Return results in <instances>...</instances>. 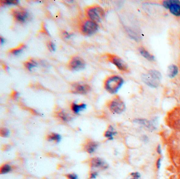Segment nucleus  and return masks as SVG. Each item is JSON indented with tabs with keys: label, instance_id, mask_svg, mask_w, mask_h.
<instances>
[{
	"label": "nucleus",
	"instance_id": "22",
	"mask_svg": "<svg viewBox=\"0 0 180 179\" xmlns=\"http://www.w3.org/2000/svg\"><path fill=\"white\" fill-rule=\"evenodd\" d=\"M12 171L11 166L9 164H4L1 166L0 169V174H1L9 173Z\"/></svg>",
	"mask_w": 180,
	"mask_h": 179
},
{
	"label": "nucleus",
	"instance_id": "18",
	"mask_svg": "<svg viewBox=\"0 0 180 179\" xmlns=\"http://www.w3.org/2000/svg\"><path fill=\"white\" fill-rule=\"evenodd\" d=\"M169 10L170 12L173 15L179 16H180V4H174L171 6Z\"/></svg>",
	"mask_w": 180,
	"mask_h": 179
},
{
	"label": "nucleus",
	"instance_id": "16",
	"mask_svg": "<svg viewBox=\"0 0 180 179\" xmlns=\"http://www.w3.org/2000/svg\"><path fill=\"white\" fill-rule=\"evenodd\" d=\"M178 67L175 65H171L167 69V75L170 78L172 79L178 74Z\"/></svg>",
	"mask_w": 180,
	"mask_h": 179
},
{
	"label": "nucleus",
	"instance_id": "20",
	"mask_svg": "<svg viewBox=\"0 0 180 179\" xmlns=\"http://www.w3.org/2000/svg\"><path fill=\"white\" fill-rule=\"evenodd\" d=\"M57 116L59 118L62 120V121L64 122H69L72 120V118L71 116L69 115L68 113L64 112V111H60L57 113Z\"/></svg>",
	"mask_w": 180,
	"mask_h": 179
},
{
	"label": "nucleus",
	"instance_id": "23",
	"mask_svg": "<svg viewBox=\"0 0 180 179\" xmlns=\"http://www.w3.org/2000/svg\"><path fill=\"white\" fill-rule=\"evenodd\" d=\"M25 47V45H20L17 48L11 49L10 51V52L14 55H18L23 50V48H24Z\"/></svg>",
	"mask_w": 180,
	"mask_h": 179
},
{
	"label": "nucleus",
	"instance_id": "3",
	"mask_svg": "<svg viewBox=\"0 0 180 179\" xmlns=\"http://www.w3.org/2000/svg\"><path fill=\"white\" fill-rule=\"evenodd\" d=\"M86 14L89 20L95 23L101 22L104 16V11L98 5L93 6L87 9Z\"/></svg>",
	"mask_w": 180,
	"mask_h": 179
},
{
	"label": "nucleus",
	"instance_id": "35",
	"mask_svg": "<svg viewBox=\"0 0 180 179\" xmlns=\"http://www.w3.org/2000/svg\"><path fill=\"white\" fill-rule=\"evenodd\" d=\"M72 33H68V32H64V36L65 37H66L67 38H70V37H72Z\"/></svg>",
	"mask_w": 180,
	"mask_h": 179
},
{
	"label": "nucleus",
	"instance_id": "15",
	"mask_svg": "<svg viewBox=\"0 0 180 179\" xmlns=\"http://www.w3.org/2000/svg\"><path fill=\"white\" fill-rule=\"evenodd\" d=\"M86 105L84 103L77 104L75 103H72L71 106L72 111L75 114L79 113L80 111L85 109Z\"/></svg>",
	"mask_w": 180,
	"mask_h": 179
},
{
	"label": "nucleus",
	"instance_id": "7",
	"mask_svg": "<svg viewBox=\"0 0 180 179\" xmlns=\"http://www.w3.org/2000/svg\"><path fill=\"white\" fill-rule=\"evenodd\" d=\"M107 56L109 61L114 64L118 70L122 71H127V64L121 58L113 54H108Z\"/></svg>",
	"mask_w": 180,
	"mask_h": 179
},
{
	"label": "nucleus",
	"instance_id": "28",
	"mask_svg": "<svg viewBox=\"0 0 180 179\" xmlns=\"http://www.w3.org/2000/svg\"><path fill=\"white\" fill-rule=\"evenodd\" d=\"M162 158L160 157V158L157 159V160L156 162V168L157 169L159 170L161 168V165H162Z\"/></svg>",
	"mask_w": 180,
	"mask_h": 179
},
{
	"label": "nucleus",
	"instance_id": "34",
	"mask_svg": "<svg viewBox=\"0 0 180 179\" xmlns=\"http://www.w3.org/2000/svg\"><path fill=\"white\" fill-rule=\"evenodd\" d=\"M12 98H13V99L17 100L19 96V93L17 92V91H13L12 93Z\"/></svg>",
	"mask_w": 180,
	"mask_h": 179
},
{
	"label": "nucleus",
	"instance_id": "21",
	"mask_svg": "<svg viewBox=\"0 0 180 179\" xmlns=\"http://www.w3.org/2000/svg\"><path fill=\"white\" fill-rule=\"evenodd\" d=\"M174 4H180V1L178 0H166L163 2V5L167 9H169L171 6Z\"/></svg>",
	"mask_w": 180,
	"mask_h": 179
},
{
	"label": "nucleus",
	"instance_id": "33",
	"mask_svg": "<svg viewBox=\"0 0 180 179\" xmlns=\"http://www.w3.org/2000/svg\"><path fill=\"white\" fill-rule=\"evenodd\" d=\"M156 150L157 153L160 155L162 154V146H161V145H157Z\"/></svg>",
	"mask_w": 180,
	"mask_h": 179
},
{
	"label": "nucleus",
	"instance_id": "17",
	"mask_svg": "<svg viewBox=\"0 0 180 179\" xmlns=\"http://www.w3.org/2000/svg\"><path fill=\"white\" fill-rule=\"evenodd\" d=\"M139 52L142 56L146 59L149 60V61H153L154 60V56L153 55L150 54L149 52H148L146 50L143 48H139Z\"/></svg>",
	"mask_w": 180,
	"mask_h": 179
},
{
	"label": "nucleus",
	"instance_id": "26",
	"mask_svg": "<svg viewBox=\"0 0 180 179\" xmlns=\"http://www.w3.org/2000/svg\"><path fill=\"white\" fill-rule=\"evenodd\" d=\"M130 175V177L129 179H141V175L138 172H132Z\"/></svg>",
	"mask_w": 180,
	"mask_h": 179
},
{
	"label": "nucleus",
	"instance_id": "32",
	"mask_svg": "<svg viewBox=\"0 0 180 179\" xmlns=\"http://www.w3.org/2000/svg\"><path fill=\"white\" fill-rule=\"evenodd\" d=\"M48 48L51 51H54L56 50V48H55V45H54L53 43H52V42H49L48 44Z\"/></svg>",
	"mask_w": 180,
	"mask_h": 179
},
{
	"label": "nucleus",
	"instance_id": "12",
	"mask_svg": "<svg viewBox=\"0 0 180 179\" xmlns=\"http://www.w3.org/2000/svg\"><path fill=\"white\" fill-rule=\"evenodd\" d=\"M12 14L14 18L20 22H24L29 17V14L24 10H13Z\"/></svg>",
	"mask_w": 180,
	"mask_h": 179
},
{
	"label": "nucleus",
	"instance_id": "24",
	"mask_svg": "<svg viewBox=\"0 0 180 179\" xmlns=\"http://www.w3.org/2000/svg\"><path fill=\"white\" fill-rule=\"evenodd\" d=\"M37 66V62L33 60H30L29 61L25 62L24 63V66L29 70H31L33 67H35Z\"/></svg>",
	"mask_w": 180,
	"mask_h": 179
},
{
	"label": "nucleus",
	"instance_id": "13",
	"mask_svg": "<svg viewBox=\"0 0 180 179\" xmlns=\"http://www.w3.org/2000/svg\"><path fill=\"white\" fill-rule=\"evenodd\" d=\"M98 146V143L95 142L94 141L89 140L85 143L83 149H84V150L86 151L87 153H88L89 154H93V153H94L96 150L97 149Z\"/></svg>",
	"mask_w": 180,
	"mask_h": 179
},
{
	"label": "nucleus",
	"instance_id": "2",
	"mask_svg": "<svg viewBox=\"0 0 180 179\" xmlns=\"http://www.w3.org/2000/svg\"><path fill=\"white\" fill-rule=\"evenodd\" d=\"M161 79V73L157 70H149V73L143 74L141 75V80L143 82L153 88L159 87Z\"/></svg>",
	"mask_w": 180,
	"mask_h": 179
},
{
	"label": "nucleus",
	"instance_id": "19",
	"mask_svg": "<svg viewBox=\"0 0 180 179\" xmlns=\"http://www.w3.org/2000/svg\"><path fill=\"white\" fill-rule=\"evenodd\" d=\"M46 140L48 141H54L55 142L59 143L61 140V137L59 134L52 133L47 135Z\"/></svg>",
	"mask_w": 180,
	"mask_h": 179
},
{
	"label": "nucleus",
	"instance_id": "30",
	"mask_svg": "<svg viewBox=\"0 0 180 179\" xmlns=\"http://www.w3.org/2000/svg\"><path fill=\"white\" fill-rule=\"evenodd\" d=\"M68 179H78L77 175L75 174H69L66 175Z\"/></svg>",
	"mask_w": 180,
	"mask_h": 179
},
{
	"label": "nucleus",
	"instance_id": "4",
	"mask_svg": "<svg viewBox=\"0 0 180 179\" xmlns=\"http://www.w3.org/2000/svg\"><path fill=\"white\" fill-rule=\"evenodd\" d=\"M108 106L111 112L118 114L122 113L126 109V106L124 101L119 97H116L110 101Z\"/></svg>",
	"mask_w": 180,
	"mask_h": 179
},
{
	"label": "nucleus",
	"instance_id": "27",
	"mask_svg": "<svg viewBox=\"0 0 180 179\" xmlns=\"http://www.w3.org/2000/svg\"><path fill=\"white\" fill-rule=\"evenodd\" d=\"M1 2H3V3H3L4 4H6V5H17V4H18L19 3V1H1Z\"/></svg>",
	"mask_w": 180,
	"mask_h": 179
},
{
	"label": "nucleus",
	"instance_id": "8",
	"mask_svg": "<svg viewBox=\"0 0 180 179\" xmlns=\"http://www.w3.org/2000/svg\"><path fill=\"white\" fill-rule=\"evenodd\" d=\"M69 66L72 70L78 71L83 69L85 68V62L84 60L79 56H74L69 61Z\"/></svg>",
	"mask_w": 180,
	"mask_h": 179
},
{
	"label": "nucleus",
	"instance_id": "11",
	"mask_svg": "<svg viewBox=\"0 0 180 179\" xmlns=\"http://www.w3.org/2000/svg\"><path fill=\"white\" fill-rule=\"evenodd\" d=\"M134 122L141 125L149 131H155L156 129L154 122L145 119H136L134 120Z\"/></svg>",
	"mask_w": 180,
	"mask_h": 179
},
{
	"label": "nucleus",
	"instance_id": "6",
	"mask_svg": "<svg viewBox=\"0 0 180 179\" xmlns=\"http://www.w3.org/2000/svg\"><path fill=\"white\" fill-rule=\"evenodd\" d=\"M167 119L171 127L180 130V108L176 109L173 112H171Z\"/></svg>",
	"mask_w": 180,
	"mask_h": 179
},
{
	"label": "nucleus",
	"instance_id": "14",
	"mask_svg": "<svg viewBox=\"0 0 180 179\" xmlns=\"http://www.w3.org/2000/svg\"><path fill=\"white\" fill-rule=\"evenodd\" d=\"M117 134V131L112 125H109L108 129L105 132L104 137L108 140H112L115 136Z\"/></svg>",
	"mask_w": 180,
	"mask_h": 179
},
{
	"label": "nucleus",
	"instance_id": "29",
	"mask_svg": "<svg viewBox=\"0 0 180 179\" xmlns=\"http://www.w3.org/2000/svg\"><path fill=\"white\" fill-rule=\"evenodd\" d=\"M98 176V173L97 172L93 171L91 172L89 174V179H96V177Z\"/></svg>",
	"mask_w": 180,
	"mask_h": 179
},
{
	"label": "nucleus",
	"instance_id": "1",
	"mask_svg": "<svg viewBox=\"0 0 180 179\" xmlns=\"http://www.w3.org/2000/svg\"><path fill=\"white\" fill-rule=\"evenodd\" d=\"M124 81L118 75H112L108 77L105 82V89L111 94H116L122 88Z\"/></svg>",
	"mask_w": 180,
	"mask_h": 179
},
{
	"label": "nucleus",
	"instance_id": "31",
	"mask_svg": "<svg viewBox=\"0 0 180 179\" xmlns=\"http://www.w3.org/2000/svg\"><path fill=\"white\" fill-rule=\"evenodd\" d=\"M141 139L142 141L145 143H147L149 142V138L146 135H141Z\"/></svg>",
	"mask_w": 180,
	"mask_h": 179
},
{
	"label": "nucleus",
	"instance_id": "36",
	"mask_svg": "<svg viewBox=\"0 0 180 179\" xmlns=\"http://www.w3.org/2000/svg\"><path fill=\"white\" fill-rule=\"evenodd\" d=\"M0 40H1V45H2L4 42V40L2 38V37H1Z\"/></svg>",
	"mask_w": 180,
	"mask_h": 179
},
{
	"label": "nucleus",
	"instance_id": "9",
	"mask_svg": "<svg viewBox=\"0 0 180 179\" xmlns=\"http://www.w3.org/2000/svg\"><path fill=\"white\" fill-rule=\"evenodd\" d=\"M91 90L90 87L86 84L76 83L72 85V93L75 94H86Z\"/></svg>",
	"mask_w": 180,
	"mask_h": 179
},
{
	"label": "nucleus",
	"instance_id": "37",
	"mask_svg": "<svg viewBox=\"0 0 180 179\" xmlns=\"http://www.w3.org/2000/svg\"></svg>",
	"mask_w": 180,
	"mask_h": 179
},
{
	"label": "nucleus",
	"instance_id": "5",
	"mask_svg": "<svg viewBox=\"0 0 180 179\" xmlns=\"http://www.w3.org/2000/svg\"><path fill=\"white\" fill-rule=\"evenodd\" d=\"M98 27L97 23L89 20L85 22L81 26V32L85 35H91L97 31Z\"/></svg>",
	"mask_w": 180,
	"mask_h": 179
},
{
	"label": "nucleus",
	"instance_id": "10",
	"mask_svg": "<svg viewBox=\"0 0 180 179\" xmlns=\"http://www.w3.org/2000/svg\"><path fill=\"white\" fill-rule=\"evenodd\" d=\"M90 166L92 169H106L108 167V164L101 158L95 157L90 160Z\"/></svg>",
	"mask_w": 180,
	"mask_h": 179
},
{
	"label": "nucleus",
	"instance_id": "25",
	"mask_svg": "<svg viewBox=\"0 0 180 179\" xmlns=\"http://www.w3.org/2000/svg\"><path fill=\"white\" fill-rule=\"evenodd\" d=\"M0 135L2 137L6 138L9 136L10 135V131L6 128L5 127H2L0 129Z\"/></svg>",
	"mask_w": 180,
	"mask_h": 179
}]
</instances>
